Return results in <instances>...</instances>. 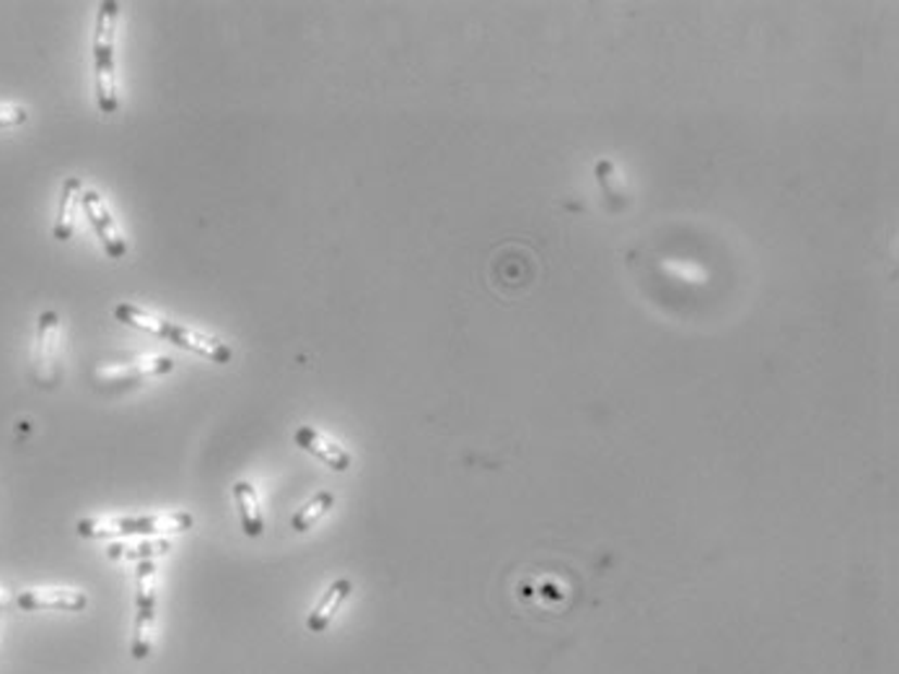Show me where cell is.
<instances>
[{
    "label": "cell",
    "instance_id": "obj_1",
    "mask_svg": "<svg viewBox=\"0 0 899 674\" xmlns=\"http://www.w3.org/2000/svg\"><path fill=\"white\" fill-rule=\"evenodd\" d=\"M114 316H117L120 322H125V325L146 329V333L164 337V340L174 342V346L192 350V353L205 355V359H211L215 363H228V361H232V355H234L232 348H228L226 342L215 340V337H211V335H202V333H198V329L182 327V325H177V322H168V320H164V316H155L151 312H143V309L133 307V303H120V307L114 309Z\"/></svg>",
    "mask_w": 899,
    "mask_h": 674
},
{
    "label": "cell",
    "instance_id": "obj_2",
    "mask_svg": "<svg viewBox=\"0 0 899 674\" xmlns=\"http://www.w3.org/2000/svg\"><path fill=\"white\" fill-rule=\"evenodd\" d=\"M195 524V516L187 511H172V514H148V516H104V519H80V537H159L187 532Z\"/></svg>",
    "mask_w": 899,
    "mask_h": 674
},
{
    "label": "cell",
    "instance_id": "obj_3",
    "mask_svg": "<svg viewBox=\"0 0 899 674\" xmlns=\"http://www.w3.org/2000/svg\"><path fill=\"white\" fill-rule=\"evenodd\" d=\"M120 3L104 0L97 11L93 32V71H97V101L104 114L117 112V73H114V32H117Z\"/></svg>",
    "mask_w": 899,
    "mask_h": 674
},
{
    "label": "cell",
    "instance_id": "obj_4",
    "mask_svg": "<svg viewBox=\"0 0 899 674\" xmlns=\"http://www.w3.org/2000/svg\"><path fill=\"white\" fill-rule=\"evenodd\" d=\"M138 595H135V633H133V659H148L155 644V565L151 561L138 563Z\"/></svg>",
    "mask_w": 899,
    "mask_h": 674
},
{
    "label": "cell",
    "instance_id": "obj_5",
    "mask_svg": "<svg viewBox=\"0 0 899 674\" xmlns=\"http://www.w3.org/2000/svg\"><path fill=\"white\" fill-rule=\"evenodd\" d=\"M34 379L39 387H55L60 382V316L42 312L34 342Z\"/></svg>",
    "mask_w": 899,
    "mask_h": 674
},
{
    "label": "cell",
    "instance_id": "obj_6",
    "mask_svg": "<svg viewBox=\"0 0 899 674\" xmlns=\"http://www.w3.org/2000/svg\"><path fill=\"white\" fill-rule=\"evenodd\" d=\"M172 369L174 361L168 355H146V359L125 363V366L99 369L93 374V382H97L99 389H125L143 379H151V376H164Z\"/></svg>",
    "mask_w": 899,
    "mask_h": 674
},
{
    "label": "cell",
    "instance_id": "obj_7",
    "mask_svg": "<svg viewBox=\"0 0 899 674\" xmlns=\"http://www.w3.org/2000/svg\"><path fill=\"white\" fill-rule=\"evenodd\" d=\"M80 205H84L86 219L91 221L93 232H97L101 245H104L107 254H110L112 260L125 258L127 241L123 239V234H120L117 224H114V219H112L110 208H107L104 198H101L97 190H86L84 195H80Z\"/></svg>",
    "mask_w": 899,
    "mask_h": 674
},
{
    "label": "cell",
    "instance_id": "obj_8",
    "mask_svg": "<svg viewBox=\"0 0 899 674\" xmlns=\"http://www.w3.org/2000/svg\"><path fill=\"white\" fill-rule=\"evenodd\" d=\"M24 612H80L89 604V597L78 589H29L16 597Z\"/></svg>",
    "mask_w": 899,
    "mask_h": 674
},
{
    "label": "cell",
    "instance_id": "obj_9",
    "mask_svg": "<svg viewBox=\"0 0 899 674\" xmlns=\"http://www.w3.org/2000/svg\"><path fill=\"white\" fill-rule=\"evenodd\" d=\"M296 444H299V447H301L303 451H309V454H314L316 460H322L324 464H327V467H333V470H337V472H342V470L350 467V454H348V451H345L342 447H337L335 441H329V438L324 436V434H320V430H316V428L301 426L299 430H296Z\"/></svg>",
    "mask_w": 899,
    "mask_h": 674
},
{
    "label": "cell",
    "instance_id": "obj_10",
    "mask_svg": "<svg viewBox=\"0 0 899 674\" xmlns=\"http://www.w3.org/2000/svg\"><path fill=\"white\" fill-rule=\"evenodd\" d=\"M350 591H353V584L348 582V578H337V582L329 586L327 591H324V597L320 599V604H316V610L311 612L309 620H307V628L311 633H324L329 628V623H333L337 612H340V607L345 599L350 597Z\"/></svg>",
    "mask_w": 899,
    "mask_h": 674
},
{
    "label": "cell",
    "instance_id": "obj_11",
    "mask_svg": "<svg viewBox=\"0 0 899 674\" xmlns=\"http://www.w3.org/2000/svg\"><path fill=\"white\" fill-rule=\"evenodd\" d=\"M80 195H84V187H80L78 177H67L63 182V192H60V205H58V219H55V234L58 241H67L76 232V213L80 205Z\"/></svg>",
    "mask_w": 899,
    "mask_h": 674
},
{
    "label": "cell",
    "instance_id": "obj_12",
    "mask_svg": "<svg viewBox=\"0 0 899 674\" xmlns=\"http://www.w3.org/2000/svg\"><path fill=\"white\" fill-rule=\"evenodd\" d=\"M234 498H236V509H239L241 529H245V535L262 537V532H265V516H262L260 498H257L254 485L247 480H239L234 485Z\"/></svg>",
    "mask_w": 899,
    "mask_h": 674
},
{
    "label": "cell",
    "instance_id": "obj_13",
    "mask_svg": "<svg viewBox=\"0 0 899 674\" xmlns=\"http://www.w3.org/2000/svg\"><path fill=\"white\" fill-rule=\"evenodd\" d=\"M333 503H335V496L329 494V490H322V494H316L309 503H303L301 509L296 511L294 519H290V524H294L296 532H307L314 527V524L320 522L329 509H333Z\"/></svg>",
    "mask_w": 899,
    "mask_h": 674
},
{
    "label": "cell",
    "instance_id": "obj_14",
    "mask_svg": "<svg viewBox=\"0 0 899 674\" xmlns=\"http://www.w3.org/2000/svg\"><path fill=\"white\" fill-rule=\"evenodd\" d=\"M172 548L168 539H153V542H138V545H112L110 558H127V561H148V558L164 556V552Z\"/></svg>",
    "mask_w": 899,
    "mask_h": 674
},
{
    "label": "cell",
    "instance_id": "obj_15",
    "mask_svg": "<svg viewBox=\"0 0 899 674\" xmlns=\"http://www.w3.org/2000/svg\"><path fill=\"white\" fill-rule=\"evenodd\" d=\"M26 120H29V114H26L24 107H18V104H0V130H3V127L24 125Z\"/></svg>",
    "mask_w": 899,
    "mask_h": 674
},
{
    "label": "cell",
    "instance_id": "obj_16",
    "mask_svg": "<svg viewBox=\"0 0 899 674\" xmlns=\"http://www.w3.org/2000/svg\"><path fill=\"white\" fill-rule=\"evenodd\" d=\"M5 604H9V595H5V591L0 589V607H5Z\"/></svg>",
    "mask_w": 899,
    "mask_h": 674
}]
</instances>
